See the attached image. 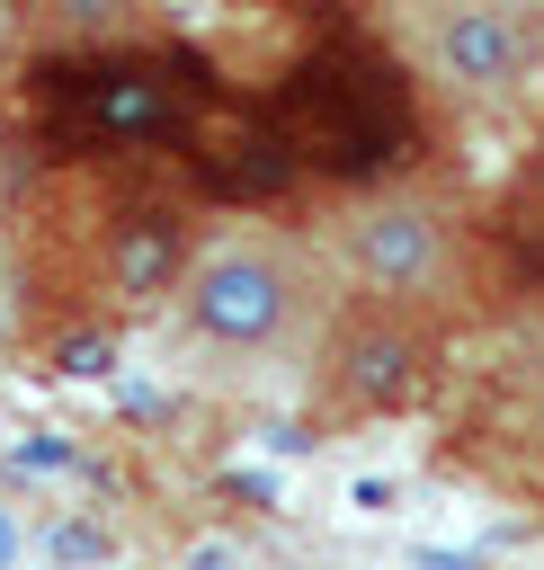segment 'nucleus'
Returning <instances> with one entry per match:
<instances>
[{
  "mask_svg": "<svg viewBox=\"0 0 544 570\" xmlns=\"http://www.w3.org/2000/svg\"><path fill=\"white\" fill-rule=\"evenodd\" d=\"M214 223L178 196L169 169L98 160V169H9L0 178V249L18 285L9 338L36 356H107L125 330L161 321L196 240Z\"/></svg>",
  "mask_w": 544,
  "mask_h": 570,
  "instance_id": "nucleus-1",
  "label": "nucleus"
},
{
  "mask_svg": "<svg viewBox=\"0 0 544 570\" xmlns=\"http://www.w3.org/2000/svg\"><path fill=\"white\" fill-rule=\"evenodd\" d=\"M223 53L161 18H71L36 9L27 53L0 80V151L9 169H98L143 160L169 169L196 107L223 89Z\"/></svg>",
  "mask_w": 544,
  "mask_h": 570,
  "instance_id": "nucleus-2",
  "label": "nucleus"
},
{
  "mask_svg": "<svg viewBox=\"0 0 544 570\" xmlns=\"http://www.w3.org/2000/svg\"><path fill=\"white\" fill-rule=\"evenodd\" d=\"M303 178V214L375 196L392 178L446 169L455 125L410 80L392 27L375 9H294L276 18V45L259 71H241Z\"/></svg>",
  "mask_w": 544,
  "mask_h": 570,
  "instance_id": "nucleus-3",
  "label": "nucleus"
},
{
  "mask_svg": "<svg viewBox=\"0 0 544 570\" xmlns=\"http://www.w3.org/2000/svg\"><path fill=\"white\" fill-rule=\"evenodd\" d=\"M330 267L303 223H214L161 312V330L223 374H268L303 365L321 312H330Z\"/></svg>",
  "mask_w": 544,
  "mask_h": 570,
  "instance_id": "nucleus-4",
  "label": "nucleus"
},
{
  "mask_svg": "<svg viewBox=\"0 0 544 570\" xmlns=\"http://www.w3.org/2000/svg\"><path fill=\"white\" fill-rule=\"evenodd\" d=\"M464 356V330L428 303H375V294H330L303 365H294V419L321 445L428 419L446 374Z\"/></svg>",
  "mask_w": 544,
  "mask_h": 570,
  "instance_id": "nucleus-5",
  "label": "nucleus"
},
{
  "mask_svg": "<svg viewBox=\"0 0 544 570\" xmlns=\"http://www.w3.org/2000/svg\"><path fill=\"white\" fill-rule=\"evenodd\" d=\"M312 249L330 267L339 294H375V303H428L446 312L464 338V276H473V178L446 160V169H419V178H392L375 196H348V205H321L312 223Z\"/></svg>",
  "mask_w": 544,
  "mask_h": 570,
  "instance_id": "nucleus-6",
  "label": "nucleus"
},
{
  "mask_svg": "<svg viewBox=\"0 0 544 570\" xmlns=\"http://www.w3.org/2000/svg\"><path fill=\"white\" fill-rule=\"evenodd\" d=\"M428 428H437V463L455 481L544 517V330L464 338Z\"/></svg>",
  "mask_w": 544,
  "mask_h": 570,
  "instance_id": "nucleus-7",
  "label": "nucleus"
},
{
  "mask_svg": "<svg viewBox=\"0 0 544 570\" xmlns=\"http://www.w3.org/2000/svg\"><path fill=\"white\" fill-rule=\"evenodd\" d=\"M383 27L446 125L508 116V107L544 98V9H517V0H455L446 9L437 0V9H392Z\"/></svg>",
  "mask_w": 544,
  "mask_h": 570,
  "instance_id": "nucleus-8",
  "label": "nucleus"
},
{
  "mask_svg": "<svg viewBox=\"0 0 544 570\" xmlns=\"http://www.w3.org/2000/svg\"><path fill=\"white\" fill-rule=\"evenodd\" d=\"M473 338L490 330H544V98L526 107V134L490 187H473V276H464Z\"/></svg>",
  "mask_w": 544,
  "mask_h": 570,
  "instance_id": "nucleus-9",
  "label": "nucleus"
},
{
  "mask_svg": "<svg viewBox=\"0 0 544 570\" xmlns=\"http://www.w3.org/2000/svg\"><path fill=\"white\" fill-rule=\"evenodd\" d=\"M27 36H36V9H9V0H0V80H9V62L27 53Z\"/></svg>",
  "mask_w": 544,
  "mask_h": 570,
  "instance_id": "nucleus-10",
  "label": "nucleus"
},
{
  "mask_svg": "<svg viewBox=\"0 0 544 570\" xmlns=\"http://www.w3.org/2000/svg\"><path fill=\"white\" fill-rule=\"evenodd\" d=\"M9 321H18V285H9V249H0V338H9Z\"/></svg>",
  "mask_w": 544,
  "mask_h": 570,
  "instance_id": "nucleus-11",
  "label": "nucleus"
},
{
  "mask_svg": "<svg viewBox=\"0 0 544 570\" xmlns=\"http://www.w3.org/2000/svg\"><path fill=\"white\" fill-rule=\"evenodd\" d=\"M0 178H9V151H0Z\"/></svg>",
  "mask_w": 544,
  "mask_h": 570,
  "instance_id": "nucleus-12",
  "label": "nucleus"
}]
</instances>
